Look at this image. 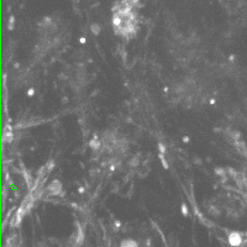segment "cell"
<instances>
[{"mask_svg": "<svg viewBox=\"0 0 247 247\" xmlns=\"http://www.w3.org/2000/svg\"><path fill=\"white\" fill-rule=\"evenodd\" d=\"M121 247H137L135 241H122Z\"/></svg>", "mask_w": 247, "mask_h": 247, "instance_id": "cell-2", "label": "cell"}, {"mask_svg": "<svg viewBox=\"0 0 247 247\" xmlns=\"http://www.w3.org/2000/svg\"><path fill=\"white\" fill-rule=\"evenodd\" d=\"M229 242H230L231 246L234 247H237L241 245L242 242V238H241V235L237 234V232H232L230 236H229Z\"/></svg>", "mask_w": 247, "mask_h": 247, "instance_id": "cell-1", "label": "cell"}]
</instances>
